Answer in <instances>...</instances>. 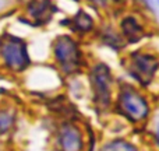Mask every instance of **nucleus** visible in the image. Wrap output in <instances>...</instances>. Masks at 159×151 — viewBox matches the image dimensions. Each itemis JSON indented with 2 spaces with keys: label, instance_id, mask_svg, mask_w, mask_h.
Returning a JSON list of instances; mask_svg holds the SVG:
<instances>
[{
  "label": "nucleus",
  "instance_id": "obj_6",
  "mask_svg": "<svg viewBox=\"0 0 159 151\" xmlns=\"http://www.w3.org/2000/svg\"><path fill=\"white\" fill-rule=\"evenodd\" d=\"M116 28L120 32L121 38L124 39L127 46L140 44L148 34L145 22L141 20V17H138L134 13H127L123 17H120L119 25Z\"/></svg>",
  "mask_w": 159,
  "mask_h": 151
},
{
  "label": "nucleus",
  "instance_id": "obj_8",
  "mask_svg": "<svg viewBox=\"0 0 159 151\" xmlns=\"http://www.w3.org/2000/svg\"><path fill=\"white\" fill-rule=\"evenodd\" d=\"M66 25L70 28L71 35H74L75 38L92 35L96 31L95 18H93L87 10H84V8H78V10L70 17V21L66 22Z\"/></svg>",
  "mask_w": 159,
  "mask_h": 151
},
{
  "label": "nucleus",
  "instance_id": "obj_3",
  "mask_svg": "<svg viewBox=\"0 0 159 151\" xmlns=\"http://www.w3.org/2000/svg\"><path fill=\"white\" fill-rule=\"evenodd\" d=\"M115 106L131 123H141L151 113V105L143 88L123 83L116 90Z\"/></svg>",
  "mask_w": 159,
  "mask_h": 151
},
{
  "label": "nucleus",
  "instance_id": "obj_13",
  "mask_svg": "<svg viewBox=\"0 0 159 151\" xmlns=\"http://www.w3.org/2000/svg\"><path fill=\"white\" fill-rule=\"evenodd\" d=\"M89 3H92L96 7H106L107 4H112V3H117L119 0H88Z\"/></svg>",
  "mask_w": 159,
  "mask_h": 151
},
{
  "label": "nucleus",
  "instance_id": "obj_11",
  "mask_svg": "<svg viewBox=\"0 0 159 151\" xmlns=\"http://www.w3.org/2000/svg\"><path fill=\"white\" fill-rule=\"evenodd\" d=\"M99 151H138L137 146L124 139H115L105 143Z\"/></svg>",
  "mask_w": 159,
  "mask_h": 151
},
{
  "label": "nucleus",
  "instance_id": "obj_4",
  "mask_svg": "<svg viewBox=\"0 0 159 151\" xmlns=\"http://www.w3.org/2000/svg\"><path fill=\"white\" fill-rule=\"evenodd\" d=\"M115 76L106 62H95L88 66V83L93 105L99 111H106L113 104Z\"/></svg>",
  "mask_w": 159,
  "mask_h": 151
},
{
  "label": "nucleus",
  "instance_id": "obj_1",
  "mask_svg": "<svg viewBox=\"0 0 159 151\" xmlns=\"http://www.w3.org/2000/svg\"><path fill=\"white\" fill-rule=\"evenodd\" d=\"M52 58L60 74L75 77L87 66L81 42L71 34H60L52 42Z\"/></svg>",
  "mask_w": 159,
  "mask_h": 151
},
{
  "label": "nucleus",
  "instance_id": "obj_7",
  "mask_svg": "<svg viewBox=\"0 0 159 151\" xmlns=\"http://www.w3.org/2000/svg\"><path fill=\"white\" fill-rule=\"evenodd\" d=\"M57 146L60 151H82L84 136L74 123H63L57 133Z\"/></svg>",
  "mask_w": 159,
  "mask_h": 151
},
{
  "label": "nucleus",
  "instance_id": "obj_2",
  "mask_svg": "<svg viewBox=\"0 0 159 151\" xmlns=\"http://www.w3.org/2000/svg\"><path fill=\"white\" fill-rule=\"evenodd\" d=\"M126 74L140 88H148L159 73V53L148 48L130 50L121 59Z\"/></svg>",
  "mask_w": 159,
  "mask_h": 151
},
{
  "label": "nucleus",
  "instance_id": "obj_12",
  "mask_svg": "<svg viewBox=\"0 0 159 151\" xmlns=\"http://www.w3.org/2000/svg\"><path fill=\"white\" fill-rule=\"evenodd\" d=\"M11 125H13V116L7 112L0 113V132H7Z\"/></svg>",
  "mask_w": 159,
  "mask_h": 151
},
{
  "label": "nucleus",
  "instance_id": "obj_9",
  "mask_svg": "<svg viewBox=\"0 0 159 151\" xmlns=\"http://www.w3.org/2000/svg\"><path fill=\"white\" fill-rule=\"evenodd\" d=\"M27 13L36 25H43L53 18L55 13H57V7L53 0H31L27 6Z\"/></svg>",
  "mask_w": 159,
  "mask_h": 151
},
{
  "label": "nucleus",
  "instance_id": "obj_10",
  "mask_svg": "<svg viewBox=\"0 0 159 151\" xmlns=\"http://www.w3.org/2000/svg\"><path fill=\"white\" fill-rule=\"evenodd\" d=\"M95 34L102 45L113 49L115 52H121V50L127 46L124 39L121 38L120 32L117 31V28H116L115 25L103 24L101 28H96Z\"/></svg>",
  "mask_w": 159,
  "mask_h": 151
},
{
  "label": "nucleus",
  "instance_id": "obj_5",
  "mask_svg": "<svg viewBox=\"0 0 159 151\" xmlns=\"http://www.w3.org/2000/svg\"><path fill=\"white\" fill-rule=\"evenodd\" d=\"M0 58L13 72H24L31 66L27 42L13 34H4L0 38Z\"/></svg>",
  "mask_w": 159,
  "mask_h": 151
},
{
  "label": "nucleus",
  "instance_id": "obj_14",
  "mask_svg": "<svg viewBox=\"0 0 159 151\" xmlns=\"http://www.w3.org/2000/svg\"><path fill=\"white\" fill-rule=\"evenodd\" d=\"M154 141L155 144L159 147V120L155 123V129H154Z\"/></svg>",
  "mask_w": 159,
  "mask_h": 151
}]
</instances>
